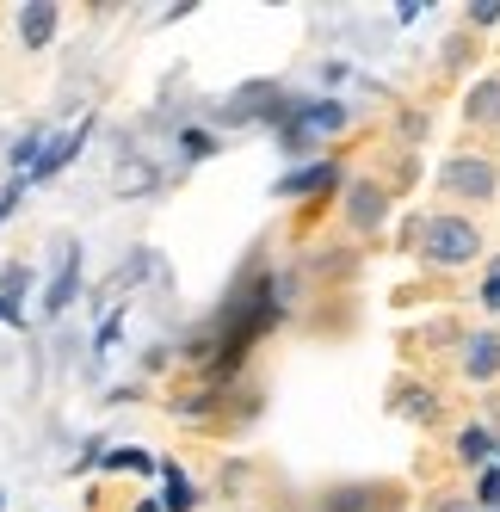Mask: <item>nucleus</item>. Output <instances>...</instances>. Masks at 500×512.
<instances>
[{"instance_id":"1","label":"nucleus","mask_w":500,"mask_h":512,"mask_svg":"<svg viewBox=\"0 0 500 512\" xmlns=\"http://www.w3.org/2000/svg\"><path fill=\"white\" fill-rule=\"evenodd\" d=\"M420 247H426V260H439V266H463V260H476L482 235L463 223V216H433V223L420 229Z\"/></svg>"},{"instance_id":"2","label":"nucleus","mask_w":500,"mask_h":512,"mask_svg":"<svg viewBox=\"0 0 500 512\" xmlns=\"http://www.w3.org/2000/svg\"><path fill=\"white\" fill-rule=\"evenodd\" d=\"M445 186L457 198H488L494 192V167L482 155H457V161H445Z\"/></svg>"},{"instance_id":"3","label":"nucleus","mask_w":500,"mask_h":512,"mask_svg":"<svg viewBox=\"0 0 500 512\" xmlns=\"http://www.w3.org/2000/svg\"><path fill=\"white\" fill-rule=\"evenodd\" d=\"M56 13L62 7H50V0H25V7H19V44L25 50H44L56 38Z\"/></svg>"},{"instance_id":"4","label":"nucleus","mask_w":500,"mask_h":512,"mask_svg":"<svg viewBox=\"0 0 500 512\" xmlns=\"http://www.w3.org/2000/svg\"><path fill=\"white\" fill-rule=\"evenodd\" d=\"M334 161H309V167H297V173H284L278 179V198H303V192H328L334 186Z\"/></svg>"},{"instance_id":"5","label":"nucleus","mask_w":500,"mask_h":512,"mask_svg":"<svg viewBox=\"0 0 500 512\" xmlns=\"http://www.w3.org/2000/svg\"><path fill=\"white\" fill-rule=\"evenodd\" d=\"M463 371H470L476 383H488L500 371V334H470L463 340Z\"/></svg>"},{"instance_id":"6","label":"nucleus","mask_w":500,"mask_h":512,"mask_svg":"<svg viewBox=\"0 0 500 512\" xmlns=\"http://www.w3.org/2000/svg\"><path fill=\"white\" fill-rule=\"evenodd\" d=\"M346 210H352V223H359V229H377V223H383V192L359 179V186L346 192Z\"/></svg>"},{"instance_id":"7","label":"nucleus","mask_w":500,"mask_h":512,"mask_svg":"<svg viewBox=\"0 0 500 512\" xmlns=\"http://www.w3.org/2000/svg\"><path fill=\"white\" fill-rule=\"evenodd\" d=\"M75 290H81V253L68 260L62 272H56V284H50V297H44V315H62L68 303H75Z\"/></svg>"},{"instance_id":"8","label":"nucleus","mask_w":500,"mask_h":512,"mask_svg":"<svg viewBox=\"0 0 500 512\" xmlns=\"http://www.w3.org/2000/svg\"><path fill=\"white\" fill-rule=\"evenodd\" d=\"M309 136H328V130H340L346 124V105L340 99H321V105H303V118H297Z\"/></svg>"},{"instance_id":"9","label":"nucleus","mask_w":500,"mask_h":512,"mask_svg":"<svg viewBox=\"0 0 500 512\" xmlns=\"http://www.w3.org/2000/svg\"><path fill=\"white\" fill-rule=\"evenodd\" d=\"M161 506L167 512H192V482L180 475V463H161Z\"/></svg>"},{"instance_id":"10","label":"nucleus","mask_w":500,"mask_h":512,"mask_svg":"<svg viewBox=\"0 0 500 512\" xmlns=\"http://www.w3.org/2000/svg\"><path fill=\"white\" fill-rule=\"evenodd\" d=\"M75 155H81V130H75V136H56L50 149H44V161L31 167V179H50V173H62V167L75 161Z\"/></svg>"},{"instance_id":"11","label":"nucleus","mask_w":500,"mask_h":512,"mask_svg":"<svg viewBox=\"0 0 500 512\" xmlns=\"http://www.w3.org/2000/svg\"><path fill=\"white\" fill-rule=\"evenodd\" d=\"M470 118L500 124V81H476V87H470Z\"/></svg>"},{"instance_id":"12","label":"nucleus","mask_w":500,"mask_h":512,"mask_svg":"<svg viewBox=\"0 0 500 512\" xmlns=\"http://www.w3.org/2000/svg\"><path fill=\"white\" fill-rule=\"evenodd\" d=\"M254 105H278V93L266 87V81H254V87H241L235 99H229V118L241 124V118H254Z\"/></svg>"},{"instance_id":"13","label":"nucleus","mask_w":500,"mask_h":512,"mask_svg":"<svg viewBox=\"0 0 500 512\" xmlns=\"http://www.w3.org/2000/svg\"><path fill=\"white\" fill-rule=\"evenodd\" d=\"M457 451H463V463H488L500 445H494V432H482V426H470V432H463L457 438Z\"/></svg>"},{"instance_id":"14","label":"nucleus","mask_w":500,"mask_h":512,"mask_svg":"<svg viewBox=\"0 0 500 512\" xmlns=\"http://www.w3.org/2000/svg\"><path fill=\"white\" fill-rule=\"evenodd\" d=\"M149 186H155V167H142V161L118 167V192H130V198H136V192H149Z\"/></svg>"},{"instance_id":"15","label":"nucleus","mask_w":500,"mask_h":512,"mask_svg":"<svg viewBox=\"0 0 500 512\" xmlns=\"http://www.w3.org/2000/svg\"><path fill=\"white\" fill-rule=\"evenodd\" d=\"M433 408H439V401L426 395V389H402V414H414V420H433Z\"/></svg>"},{"instance_id":"16","label":"nucleus","mask_w":500,"mask_h":512,"mask_svg":"<svg viewBox=\"0 0 500 512\" xmlns=\"http://www.w3.org/2000/svg\"><path fill=\"white\" fill-rule=\"evenodd\" d=\"M105 463H124V469H161L149 451H136V445H124V451H112V457H105Z\"/></svg>"},{"instance_id":"17","label":"nucleus","mask_w":500,"mask_h":512,"mask_svg":"<svg viewBox=\"0 0 500 512\" xmlns=\"http://www.w3.org/2000/svg\"><path fill=\"white\" fill-rule=\"evenodd\" d=\"M334 512H371V494L365 488H346V494H334Z\"/></svg>"},{"instance_id":"18","label":"nucleus","mask_w":500,"mask_h":512,"mask_svg":"<svg viewBox=\"0 0 500 512\" xmlns=\"http://www.w3.org/2000/svg\"><path fill=\"white\" fill-rule=\"evenodd\" d=\"M482 506H500V469H482V482H476Z\"/></svg>"},{"instance_id":"19","label":"nucleus","mask_w":500,"mask_h":512,"mask_svg":"<svg viewBox=\"0 0 500 512\" xmlns=\"http://www.w3.org/2000/svg\"><path fill=\"white\" fill-rule=\"evenodd\" d=\"M470 19H476V25H500V0H476Z\"/></svg>"},{"instance_id":"20","label":"nucleus","mask_w":500,"mask_h":512,"mask_svg":"<svg viewBox=\"0 0 500 512\" xmlns=\"http://www.w3.org/2000/svg\"><path fill=\"white\" fill-rule=\"evenodd\" d=\"M180 149H186V155H210V136H198V130H186V136H180Z\"/></svg>"},{"instance_id":"21","label":"nucleus","mask_w":500,"mask_h":512,"mask_svg":"<svg viewBox=\"0 0 500 512\" xmlns=\"http://www.w3.org/2000/svg\"><path fill=\"white\" fill-rule=\"evenodd\" d=\"M482 297H488V309H500V260H494V272H488V290H482Z\"/></svg>"},{"instance_id":"22","label":"nucleus","mask_w":500,"mask_h":512,"mask_svg":"<svg viewBox=\"0 0 500 512\" xmlns=\"http://www.w3.org/2000/svg\"><path fill=\"white\" fill-rule=\"evenodd\" d=\"M136 512H161V506H155V500H142V506H136Z\"/></svg>"},{"instance_id":"23","label":"nucleus","mask_w":500,"mask_h":512,"mask_svg":"<svg viewBox=\"0 0 500 512\" xmlns=\"http://www.w3.org/2000/svg\"><path fill=\"white\" fill-rule=\"evenodd\" d=\"M439 512H463V506H439Z\"/></svg>"},{"instance_id":"24","label":"nucleus","mask_w":500,"mask_h":512,"mask_svg":"<svg viewBox=\"0 0 500 512\" xmlns=\"http://www.w3.org/2000/svg\"><path fill=\"white\" fill-rule=\"evenodd\" d=\"M494 457H500V451H494Z\"/></svg>"}]
</instances>
